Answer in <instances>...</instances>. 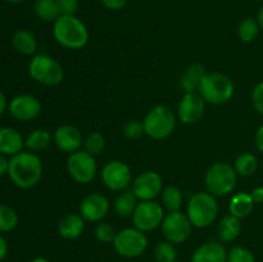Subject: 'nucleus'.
<instances>
[{
  "label": "nucleus",
  "instance_id": "obj_20",
  "mask_svg": "<svg viewBox=\"0 0 263 262\" xmlns=\"http://www.w3.org/2000/svg\"><path fill=\"white\" fill-rule=\"evenodd\" d=\"M25 146V140L20 131L13 127L0 128V153L4 156H15Z\"/></svg>",
  "mask_w": 263,
  "mask_h": 262
},
{
  "label": "nucleus",
  "instance_id": "obj_12",
  "mask_svg": "<svg viewBox=\"0 0 263 262\" xmlns=\"http://www.w3.org/2000/svg\"><path fill=\"white\" fill-rule=\"evenodd\" d=\"M102 181L112 192H122L133 182V172L130 166L122 161H110L105 164L100 172Z\"/></svg>",
  "mask_w": 263,
  "mask_h": 262
},
{
  "label": "nucleus",
  "instance_id": "obj_30",
  "mask_svg": "<svg viewBox=\"0 0 263 262\" xmlns=\"http://www.w3.org/2000/svg\"><path fill=\"white\" fill-rule=\"evenodd\" d=\"M259 27L258 22L254 18H244L238 26V30H236V33H238L239 40L243 41V43H252L257 39L258 36Z\"/></svg>",
  "mask_w": 263,
  "mask_h": 262
},
{
  "label": "nucleus",
  "instance_id": "obj_8",
  "mask_svg": "<svg viewBox=\"0 0 263 262\" xmlns=\"http://www.w3.org/2000/svg\"><path fill=\"white\" fill-rule=\"evenodd\" d=\"M115 251L123 258L140 257L148 248V238L145 233L136 228H125L117 231L113 240Z\"/></svg>",
  "mask_w": 263,
  "mask_h": 262
},
{
  "label": "nucleus",
  "instance_id": "obj_39",
  "mask_svg": "<svg viewBox=\"0 0 263 262\" xmlns=\"http://www.w3.org/2000/svg\"><path fill=\"white\" fill-rule=\"evenodd\" d=\"M102 4L109 10H121L127 5L128 0H100Z\"/></svg>",
  "mask_w": 263,
  "mask_h": 262
},
{
  "label": "nucleus",
  "instance_id": "obj_24",
  "mask_svg": "<svg viewBox=\"0 0 263 262\" xmlns=\"http://www.w3.org/2000/svg\"><path fill=\"white\" fill-rule=\"evenodd\" d=\"M138 200L133 189L122 190L113 202V210L120 217H130L138 205Z\"/></svg>",
  "mask_w": 263,
  "mask_h": 262
},
{
  "label": "nucleus",
  "instance_id": "obj_16",
  "mask_svg": "<svg viewBox=\"0 0 263 262\" xmlns=\"http://www.w3.org/2000/svg\"><path fill=\"white\" fill-rule=\"evenodd\" d=\"M8 108H9V113L15 120L27 122L40 115L41 103L33 95L21 94L10 100Z\"/></svg>",
  "mask_w": 263,
  "mask_h": 262
},
{
  "label": "nucleus",
  "instance_id": "obj_7",
  "mask_svg": "<svg viewBox=\"0 0 263 262\" xmlns=\"http://www.w3.org/2000/svg\"><path fill=\"white\" fill-rule=\"evenodd\" d=\"M28 74L36 82L45 86H57L64 79L62 64L48 54H37L28 63Z\"/></svg>",
  "mask_w": 263,
  "mask_h": 262
},
{
  "label": "nucleus",
  "instance_id": "obj_35",
  "mask_svg": "<svg viewBox=\"0 0 263 262\" xmlns=\"http://www.w3.org/2000/svg\"><path fill=\"white\" fill-rule=\"evenodd\" d=\"M122 134L126 139H130V140H135V139L141 138V136L145 134L143 121L138 120V118L128 120L127 122L123 125Z\"/></svg>",
  "mask_w": 263,
  "mask_h": 262
},
{
  "label": "nucleus",
  "instance_id": "obj_37",
  "mask_svg": "<svg viewBox=\"0 0 263 262\" xmlns=\"http://www.w3.org/2000/svg\"><path fill=\"white\" fill-rule=\"evenodd\" d=\"M251 100L254 109H256L259 115L263 116V81L258 82V84L253 87Z\"/></svg>",
  "mask_w": 263,
  "mask_h": 262
},
{
  "label": "nucleus",
  "instance_id": "obj_9",
  "mask_svg": "<svg viewBox=\"0 0 263 262\" xmlns=\"http://www.w3.org/2000/svg\"><path fill=\"white\" fill-rule=\"evenodd\" d=\"M67 172L79 184H89L98 174L95 157L86 151H77L67 158Z\"/></svg>",
  "mask_w": 263,
  "mask_h": 262
},
{
  "label": "nucleus",
  "instance_id": "obj_5",
  "mask_svg": "<svg viewBox=\"0 0 263 262\" xmlns=\"http://www.w3.org/2000/svg\"><path fill=\"white\" fill-rule=\"evenodd\" d=\"M238 176L233 164L226 162H216L207 170L204 185L208 193L217 197H225L235 189Z\"/></svg>",
  "mask_w": 263,
  "mask_h": 262
},
{
  "label": "nucleus",
  "instance_id": "obj_4",
  "mask_svg": "<svg viewBox=\"0 0 263 262\" xmlns=\"http://www.w3.org/2000/svg\"><path fill=\"white\" fill-rule=\"evenodd\" d=\"M198 92L202 95L205 103L213 105L225 104L234 97L235 85L228 74L213 72V73L205 74V77L200 82Z\"/></svg>",
  "mask_w": 263,
  "mask_h": 262
},
{
  "label": "nucleus",
  "instance_id": "obj_42",
  "mask_svg": "<svg viewBox=\"0 0 263 262\" xmlns=\"http://www.w3.org/2000/svg\"><path fill=\"white\" fill-rule=\"evenodd\" d=\"M8 167H9V161L5 158L4 154L0 153V177L8 174Z\"/></svg>",
  "mask_w": 263,
  "mask_h": 262
},
{
  "label": "nucleus",
  "instance_id": "obj_1",
  "mask_svg": "<svg viewBox=\"0 0 263 262\" xmlns=\"http://www.w3.org/2000/svg\"><path fill=\"white\" fill-rule=\"evenodd\" d=\"M8 175L15 186L31 189L40 182L43 176V162L32 152H21L9 159Z\"/></svg>",
  "mask_w": 263,
  "mask_h": 262
},
{
  "label": "nucleus",
  "instance_id": "obj_3",
  "mask_svg": "<svg viewBox=\"0 0 263 262\" xmlns=\"http://www.w3.org/2000/svg\"><path fill=\"white\" fill-rule=\"evenodd\" d=\"M186 215L194 228L204 229L212 225L218 215V203L208 192H197L190 197Z\"/></svg>",
  "mask_w": 263,
  "mask_h": 262
},
{
  "label": "nucleus",
  "instance_id": "obj_22",
  "mask_svg": "<svg viewBox=\"0 0 263 262\" xmlns=\"http://www.w3.org/2000/svg\"><path fill=\"white\" fill-rule=\"evenodd\" d=\"M254 204L256 203L252 199L251 193L240 192L233 195L230 204H229V211H230V215L235 216V217L241 220V218L248 217L251 215L254 208Z\"/></svg>",
  "mask_w": 263,
  "mask_h": 262
},
{
  "label": "nucleus",
  "instance_id": "obj_48",
  "mask_svg": "<svg viewBox=\"0 0 263 262\" xmlns=\"http://www.w3.org/2000/svg\"><path fill=\"white\" fill-rule=\"evenodd\" d=\"M176 262H181V261H176Z\"/></svg>",
  "mask_w": 263,
  "mask_h": 262
},
{
  "label": "nucleus",
  "instance_id": "obj_15",
  "mask_svg": "<svg viewBox=\"0 0 263 262\" xmlns=\"http://www.w3.org/2000/svg\"><path fill=\"white\" fill-rule=\"evenodd\" d=\"M109 200L100 193L86 195L80 203V215L87 222H100L109 212Z\"/></svg>",
  "mask_w": 263,
  "mask_h": 262
},
{
  "label": "nucleus",
  "instance_id": "obj_40",
  "mask_svg": "<svg viewBox=\"0 0 263 262\" xmlns=\"http://www.w3.org/2000/svg\"><path fill=\"white\" fill-rule=\"evenodd\" d=\"M254 144H256L257 149L263 154V123L258 127L254 135Z\"/></svg>",
  "mask_w": 263,
  "mask_h": 262
},
{
  "label": "nucleus",
  "instance_id": "obj_44",
  "mask_svg": "<svg viewBox=\"0 0 263 262\" xmlns=\"http://www.w3.org/2000/svg\"><path fill=\"white\" fill-rule=\"evenodd\" d=\"M5 108H7V98H5V95L0 91V116L4 113Z\"/></svg>",
  "mask_w": 263,
  "mask_h": 262
},
{
  "label": "nucleus",
  "instance_id": "obj_38",
  "mask_svg": "<svg viewBox=\"0 0 263 262\" xmlns=\"http://www.w3.org/2000/svg\"><path fill=\"white\" fill-rule=\"evenodd\" d=\"M61 15H74L79 9V0H57Z\"/></svg>",
  "mask_w": 263,
  "mask_h": 262
},
{
  "label": "nucleus",
  "instance_id": "obj_43",
  "mask_svg": "<svg viewBox=\"0 0 263 262\" xmlns=\"http://www.w3.org/2000/svg\"><path fill=\"white\" fill-rule=\"evenodd\" d=\"M7 254H8L7 240H5V239L0 235V262H2L5 257H7Z\"/></svg>",
  "mask_w": 263,
  "mask_h": 262
},
{
  "label": "nucleus",
  "instance_id": "obj_46",
  "mask_svg": "<svg viewBox=\"0 0 263 262\" xmlns=\"http://www.w3.org/2000/svg\"><path fill=\"white\" fill-rule=\"evenodd\" d=\"M30 262H50L48 258H45V257H35V258L31 259Z\"/></svg>",
  "mask_w": 263,
  "mask_h": 262
},
{
  "label": "nucleus",
  "instance_id": "obj_18",
  "mask_svg": "<svg viewBox=\"0 0 263 262\" xmlns=\"http://www.w3.org/2000/svg\"><path fill=\"white\" fill-rule=\"evenodd\" d=\"M192 262H228V249L222 241H207L195 249Z\"/></svg>",
  "mask_w": 263,
  "mask_h": 262
},
{
  "label": "nucleus",
  "instance_id": "obj_33",
  "mask_svg": "<svg viewBox=\"0 0 263 262\" xmlns=\"http://www.w3.org/2000/svg\"><path fill=\"white\" fill-rule=\"evenodd\" d=\"M85 151L89 152L92 156H99L103 153L105 148V139L102 134L99 133H90L84 140Z\"/></svg>",
  "mask_w": 263,
  "mask_h": 262
},
{
  "label": "nucleus",
  "instance_id": "obj_11",
  "mask_svg": "<svg viewBox=\"0 0 263 262\" xmlns=\"http://www.w3.org/2000/svg\"><path fill=\"white\" fill-rule=\"evenodd\" d=\"M161 229L167 241L172 244H182L192 235L193 225L186 213L176 211L164 215Z\"/></svg>",
  "mask_w": 263,
  "mask_h": 262
},
{
  "label": "nucleus",
  "instance_id": "obj_26",
  "mask_svg": "<svg viewBox=\"0 0 263 262\" xmlns=\"http://www.w3.org/2000/svg\"><path fill=\"white\" fill-rule=\"evenodd\" d=\"M53 141V135L45 128H36L26 138L25 145L32 153L45 151Z\"/></svg>",
  "mask_w": 263,
  "mask_h": 262
},
{
  "label": "nucleus",
  "instance_id": "obj_47",
  "mask_svg": "<svg viewBox=\"0 0 263 262\" xmlns=\"http://www.w3.org/2000/svg\"><path fill=\"white\" fill-rule=\"evenodd\" d=\"M8 3H21V2H25V0H5Z\"/></svg>",
  "mask_w": 263,
  "mask_h": 262
},
{
  "label": "nucleus",
  "instance_id": "obj_31",
  "mask_svg": "<svg viewBox=\"0 0 263 262\" xmlns=\"http://www.w3.org/2000/svg\"><path fill=\"white\" fill-rule=\"evenodd\" d=\"M18 225V215L10 205L0 204V233H9Z\"/></svg>",
  "mask_w": 263,
  "mask_h": 262
},
{
  "label": "nucleus",
  "instance_id": "obj_21",
  "mask_svg": "<svg viewBox=\"0 0 263 262\" xmlns=\"http://www.w3.org/2000/svg\"><path fill=\"white\" fill-rule=\"evenodd\" d=\"M207 71L205 67L200 63H192L186 67L180 79V86L184 92H195L199 89L202 80L204 79Z\"/></svg>",
  "mask_w": 263,
  "mask_h": 262
},
{
  "label": "nucleus",
  "instance_id": "obj_29",
  "mask_svg": "<svg viewBox=\"0 0 263 262\" xmlns=\"http://www.w3.org/2000/svg\"><path fill=\"white\" fill-rule=\"evenodd\" d=\"M234 169L239 176L249 177L256 174L258 169V159L252 153H241L234 162Z\"/></svg>",
  "mask_w": 263,
  "mask_h": 262
},
{
  "label": "nucleus",
  "instance_id": "obj_28",
  "mask_svg": "<svg viewBox=\"0 0 263 262\" xmlns=\"http://www.w3.org/2000/svg\"><path fill=\"white\" fill-rule=\"evenodd\" d=\"M33 10L35 14L45 22H55L61 17L57 0H36Z\"/></svg>",
  "mask_w": 263,
  "mask_h": 262
},
{
  "label": "nucleus",
  "instance_id": "obj_14",
  "mask_svg": "<svg viewBox=\"0 0 263 262\" xmlns=\"http://www.w3.org/2000/svg\"><path fill=\"white\" fill-rule=\"evenodd\" d=\"M205 100L198 91L184 92L177 105V117L184 125H194L204 116Z\"/></svg>",
  "mask_w": 263,
  "mask_h": 262
},
{
  "label": "nucleus",
  "instance_id": "obj_23",
  "mask_svg": "<svg viewBox=\"0 0 263 262\" xmlns=\"http://www.w3.org/2000/svg\"><path fill=\"white\" fill-rule=\"evenodd\" d=\"M241 231V222L240 218L235 217L233 215H228L221 218L218 223L217 233L220 236V240L222 243H231L235 240Z\"/></svg>",
  "mask_w": 263,
  "mask_h": 262
},
{
  "label": "nucleus",
  "instance_id": "obj_34",
  "mask_svg": "<svg viewBox=\"0 0 263 262\" xmlns=\"http://www.w3.org/2000/svg\"><path fill=\"white\" fill-rule=\"evenodd\" d=\"M228 262H256V257L251 249L235 246L228 251Z\"/></svg>",
  "mask_w": 263,
  "mask_h": 262
},
{
  "label": "nucleus",
  "instance_id": "obj_2",
  "mask_svg": "<svg viewBox=\"0 0 263 262\" xmlns=\"http://www.w3.org/2000/svg\"><path fill=\"white\" fill-rule=\"evenodd\" d=\"M53 36L57 43L66 49H82L89 41V31L76 15H61L54 22Z\"/></svg>",
  "mask_w": 263,
  "mask_h": 262
},
{
  "label": "nucleus",
  "instance_id": "obj_27",
  "mask_svg": "<svg viewBox=\"0 0 263 262\" xmlns=\"http://www.w3.org/2000/svg\"><path fill=\"white\" fill-rule=\"evenodd\" d=\"M161 199L164 210L168 212H176L180 211L184 203V195L180 188L175 186V185H168V186L163 188L161 193Z\"/></svg>",
  "mask_w": 263,
  "mask_h": 262
},
{
  "label": "nucleus",
  "instance_id": "obj_10",
  "mask_svg": "<svg viewBox=\"0 0 263 262\" xmlns=\"http://www.w3.org/2000/svg\"><path fill=\"white\" fill-rule=\"evenodd\" d=\"M131 218H133L134 228L139 229L143 233H149L162 225L164 218V208L156 200L139 202Z\"/></svg>",
  "mask_w": 263,
  "mask_h": 262
},
{
  "label": "nucleus",
  "instance_id": "obj_45",
  "mask_svg": "<svg viewBox=\"0 0 263 262\" xmlns=\"http://www.w3.org/2000/svg\"><path fill=\"white\" fill-rule=\"evenodd\" d=\"M257 22H258L259 27H261V30H263V5L261 8H259L258 13H257Z\"/></svg>",
  "mask_w": 263,
  "mask_h": 262
},
{
  "label": "nucleus",
  "instance_id": "obj_36",
  "mask_svg": "<svg viewBox=\"0 0 263 262\" xmlns=\"http://www.w3.org/2000/svg\"><path fill=\"white\" fill-rule=\"evenodd\" d=\"M94 235L97 240L100 241V243H113L116 235H117V231L109 223L100 222L95 226Z\"/></svg>",
  "mask_w": 263,
  "mask_h": 262
},
{
  "label": "nucleus",
  "instance_id": "obj_19",
  "mask_svg": "<svg viewBox=\"0 0 263 262\" xmlns=\"http://www.w3.org/2000/svg\"><path fill=\"white\" fill-rule=\"evenodd\" d=\"M85 222L80 213H67L58 222V234L66 240H74L84 233Z\"/></svg>",
  "mask_w": 263,
  "mask_h": 262
},
{
  "label": "nucleus",
  "instance_id": "obj_25",
  "mask_svg": "<svg viewBox=\"0 0 263 262\" xmlns=\"http://www.w3.org/2000/svg\"><path fill=\"white\" fill-rule=\"evenodd\" d=\"M13 46L23 55H32L37 49V41L31 31L18 30L13 36Z\"/></svg>",
  "mask_w": 263,
  "mask_h": 262
},
{
  "label": "nucleus",
  "instance_id": "obj_13",
  "mask_svg": "<svg viewBox=\"0 0 263 262\" xmlns=\"http://www.w3.org/2000/svg\"><path fill=\"white\" fill-rule=\"evenodd\" d=\"M133 192L140 202L154 200L163 190V179L157 171H144L139 174L133 181Z\"/></svg>",
  "mask_w": 263,
  "mask_h": 262
},
{
  "label": "nucleus",
  "instance_id": "obj_6",
  "mask_svg": "<svg viewBox=\"0 0 263 262\" xmlns=\"http://www.w3.org/2000/svg\"><path fill=\"white\" fill-rule=\"evenodd\" d=\"M145 134L153 140H164L176 127V115L167 105L151 108L143 120Z\"/></svg>",
  "mask_w": 263,
  "mask_h": 262
},
{
  "label": "nucleus",
  "instance_id": "obj_32",
  "mask_svg": "<svg viewBox=\"0 0 263 262\" xmlns=\"http://www.w3.org/2000/svg\"><path fill=\"white\" fill-rule=\"evenodd\" d=\"M154 259L157 262H176L177 261V251L175 248V244L164 240L157 244L153 251Z\"/></svg>",
  "mask_w": 263,
  "mask_h": 262
},
{
  "label": "nucleus",
  "instance_id": "obj_17",
  "mask_svg": "<svg viewBox=\"0 0 263 262\" xmlns=\"http://www.w3.org/2000/svg\"><path fill=\"white\" fill-rule=\"evenodd\" d=\"M53 141L59 151L68 154L80 151L84 145L81 131L73 125H61L57 127L54 131Z\"/></svg>",
  "mask_w": 263,
  "mask_h": 262
},
{
  "label": "nucleus",
  "instance_id": "obj_41",
  "mask_svg": "<svg viewBox=\"0 0 263 262\" xmlns=\"http://www.w3.org/2000/svg\"><path fill=\"white\" fill-rule=\"evenodd\" d=\"M254 203H263V186H257L251 193Z\"/></svg>",
  "mask_w": 263,
  "mask_h": 262
}]
</instances>
